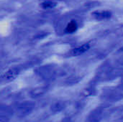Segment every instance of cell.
Returning a JSON list of instances; mask_svg holds the SVG:
<instances>
[{"instance_id": "obj_1", "label": "cell", "mask_w": 123, "mask_h": 122, "mask_svg": "<svg viewBox=\"0 0 123 122\" xmlns=\"http://www.w3.org/2000/svg\"><path fill=\"white\" fill-rule=\"evenodd\" d=\"M89 48H90V45L88 43H85V44H83L80 46H78V47L74 48L71 51V54L75 56L80 55H82L84 52H86Z\"/></svg>"}, {"instance_id": "obj_2", "label": "cell", "mask_w": 123, "mask_h": 122, "mask_svg": "<svg viewBox=\"0 0 123 122\" xmlns=\"http://www.w3.org/2000/svg\"><path fill=\"white\" fill-rule=\"evenodd\" d=\"M17 75H18V72L17 70L10 69L8 71L5 72V73L3 75V78L6 81H12L14 79Z\"/></svg>"}, {"instance_id": "obj_3", "label": "cell", "mask_w": 123, "mask_h": 122, "mask_svg": "<svg viewBox=\"0 0 123 122\" xmlns=\"http://www.w3.org/2000/svg\"><path fill=\"white\" fill-rule=\"evenodd\" d=\"M93 15L99 19H107L110 17V14L107 12H96L93 13Z\"/></svg>"}, {"instance_id": "obj_4", "label": "cell", "mask_w": 123, "mask_h": 122, "mask_svg": "<svg viewBox=\"0 0 123 122\" xmlns=\"http://www.w3.org/2000/svg\"><path fill=\"white\" fill-rule=\"evenodd\" d=\"M76 29V24L75 22H71L67 27V31L69 32H72L75 31Z\"/></svg>"}, {"instance_id": "obj_5", "label": "cell", "mask_w": 123, "mask_h": 122, "mask_svg": "<svg viewBox=\"0 0 123 122\" xmlns=\"http://www.w3.org/2000/svg\"><path fill=\"white\" fill-rule=\"evenodd\" d=\"M45 7H48V6H50V7H51L52 6H53V3H51V2H48V3H45Z\"/></svg>"}]
</instances>
